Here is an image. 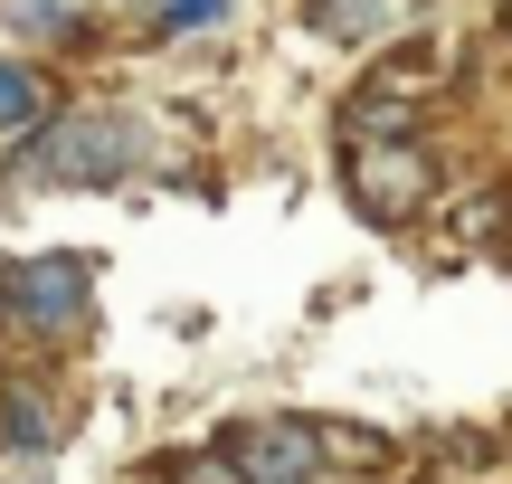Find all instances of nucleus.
Instances as JSON below:
<instances>
[{
    "label": "nucleus",
    "instance_id": "nucleus-11",
    "mask_svg": "<svg viewBox=\"0 0 512 484\" xmlns=\"http://www.w3.org/2000/svg\"><path fill=\"white\" fill-rule=\"evenodd\" d=\"M181 484H238V466H228V456H190Z\"/></svg>",
    "mask_w": 512,
    "mask_h": 484
},
{
    "label": "nucleus",
    "instance_id": "nucleus-9",
    "mask_svg": "<svg viewBox=\"0 0 512 484\" xmlns=\"http://www.w3.org/2000/svg\"><path fill=\"white\" fill-rule=\"evenodd\" d=\"M313 447H323V456H342V466H370L389 437H380V428H351V418H313Z\"/></svg>",
    "mask_w": 512,
    "mask_h": 484
},
{
    "label": "nucleus",
    "instance_id": "nucleus-8",
    "mask_svg": "<svg viewBox=\"0 0 512 484\" xmlns=\"http://www.w3.org/2000/svg\"><path fill=\"white\" fill-rule=\"evenodd\" d=\"M0 19L29 38H67V29H86V0H0Z\"/></svg>",
    "mask_w": 512,
    "mask_h": 484
},
{
    "label": "nucleus",
    "instance_id": "nucleus-3",
    "mask_svg": "<svg viewBox=\"0 0 512 484\" xmlns=\"http://www.w3.org/2000/svg\"><path fill=\"white\" fill-rule=\"evenodd\" d=\"M0 314H19L29 333H67V323H86V257H29V266H10Z\"/></svg>",
    "mask_w": 512,
    "mask_h": 484
},
{
    "label": "nucleus",
    "instance_id": "nucleus-7",
    "mask_svg": "<svg viewBox=\"0 0 512 484\" xmlns=\"http://www.w3.org/2000/svg\"><path fill=\"white\" fill-rule=\"evenodd\" d=\"M38 124H48V86L19 57H0V133H38Z\"/></svg>",
    "mask_w": 512,
    "mask_h": 484
},
{
    "label": "nucleus",
    "instance_id": "nucleus-2",
    "mask_svg": "<svg viewBox=\"0 0 512 484\" xmlns=\"http://www.w3.org/2000/svg\"><path fill=\"white\" fill-rule=\"evenodd\" d=\"M351 190H361L370 219H418V200L437 190V162L418 143H361L351 152Z\"/></svg>",
    "mask_w": 512,
    "mask_h": 484
},
{
    "label": "nucleus",
    "instance_id": "nucleus-5",
    "mask_svg": "<svg viewBox=\"0 0 512 484\" xmlns=\"http://www.w3.org/2000/svg\"><path fill=\"white\" fill-rule=\"evenodd\" d=\"M0 447H19V456L57 447V418H48V399H38L29 380H0Z\"/></svg>",
    "mask_w": 512,
    "mask_h": 484
},
{
    "label": "nucleus",
    "instance_id": "nucleus-1",
    "mask_svg": "<svg viewBox=\"0 0 512 484\" xmlns=\"http://www.w3.org/2000/svg\"><path fill=\"white\" fill-rule=\"evenodd\" d=\"M133 162H143V133H133L124 114H67V124H48V143L29 152V171L57 181V190H105V181H124Z\"/></svg>",
    "mask_w": 512,
    "mask_h": 484
},
{
    "label": "nucleus",
    "instance_id": "nucleus-10",
    "mask_svg": "<svg viewBox=\"0 0 512 484\" xmlns=\"http://www.w3.org/2000/svg\"><path fill=\"white\" fill-rule=\"evenodd\" d=\"M162 29H209V19H228V0H162Z\"/></svg>",
    "mask_w": 512,
    "mask_h": 484
},
{
    "label": "nucleus",
    "instance_id": "nucleus-6",
    "mask_svg": "<svg viewBox=\"0 0 512 484\" xmlns=\"http://www.w3.org/2000/svg\"><path fill=\"white\" fill-rule=\"evenodd\" d=\"M304 19L323 38H389V29H399V0H313Z\"/></svg>",
    "mask_w": 512,
    "mask_h": 484
},
{
    "label": "nucleus",
    "instance_id": "nucleus-4",
    "mask_svg": "<svg viewBox=\"0 0 512 484\" xmlns=\"http://www.w3.org/2000/svg\"><path fill=\"white\" fill-rule=\"evenodd\" d=\"M228 466H238V484H313V466H323L313 418H256V428H238Z\"/></svg>",
    "mask_w": 512,
    "mask_h": 484
},
{
    "label": "nucleus",
    "instance_id": "nucleus-12",
    "mask_svg": "<svg viewBox=\"0 0 512 484\" xmlns=\"http://www.w3.org/2000/svg\"><path fill=\"white\" fill-rule=\"evenodd\" d=\"M503 29H512V10H503Z\"/></svg>",
    "mask_w": 512,
    "mask_h": 484
},
{
    "label": "nucleus",
    "instance_id": "nucleus-13",
    "mask_svg": "<svg viewBox=\"0 0 512 484\" xmlns=\"http://www.w3.org/2000/svg\"><path fill=\"white\" fill-rule=\"evenodd\" d=\"M86 10H95V0H86Z\"/></svg>",
    "mask_w": 512,
    "mask_h": 484
}]
</instances>
